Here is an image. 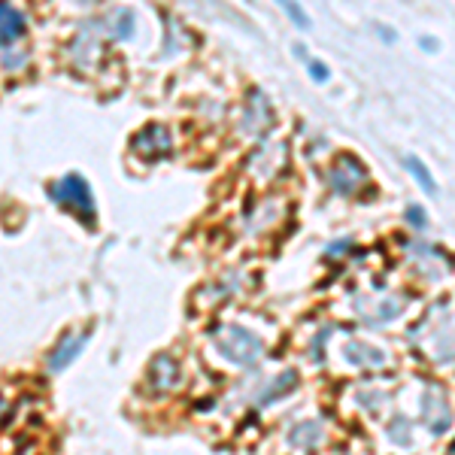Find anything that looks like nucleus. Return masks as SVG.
Instances as JSON below:
<instances>
[{
  "label": "nucleus",
  "mask_w": 455,
  "mask_h": 455,
  "mask_svg": "<svg viewBox=\"0 0 455 455\" xmlns=\"http://www.w3.org/2000/svg\"><path fill=\"white\" fill-rule=\"evenodd\" d=\"M49 191H52L55 200H64V203H73V207H79V210L88 215V219L95 215V203H91V188H88V182L79 176V173L64 176L61 182H55Z\"/></svg>",
  "instance_id": "nucleus-1"
},
{
  "label": "nucleus",
  "mask_w": 455,
  "mask_h": 455,
  "mask_svg": "<svg viewBox=\"0 0 455 455\" xmlns=\"http://www.w3.org/2000/svg\"><path fill=\"white\" fill-rule=\"evenodd\" d=\"M25 33V18L16 6L0 4V40H16Z\"/></svg>",
  "instance_id": "nucleus-2"
},
{
  "label": "nucleus",
  "mask_w": 455,
  "mask_h": 455,
  "mask_svg": "<svg viewBox=\"0 0 455 455\" xmlns=\"http://www.w3.org/2000/svg\"><path fill=\"white\" fill-rule=\"evenodd\" d=\"M82 343H85V334H82V337H70V340H64V346H61V349H58V352H55V355L49 358L52 370H61L64 364H70L76 352L82 349Z\"/></svg>",
  "instance_id": "nucleus-3"
},
{
  "label": "nucleus",
  "mask_w": 455,
  "mask_h": 455,
  "mask_svg": "<svg viewBox=\"0 0 455 455\" xmlns=\"http://www.w3.org/2000/svg\"><path fill=\"white\" fill-rule=\"evenodd\" d=\"M407 167L413 170V176H416V182H419V186H422V188L428 191V195H434V191H437V182L431 179V173H428V167H425L422 161H419V158H413V155L407 158Z\"/></svg>",
  "instance_id": "nucleus-4"
},
{
  "label": "nucleus",
  "mask_w": 455,
  "mask_h": 455,
  "mask_svg": "<svg viewBox=\"0 0 455 455\" xmlns=\"http://www.w3.org/2000/svg\"><path fill=\"white\" fill-rule=\"evenodd\" d=\"M286 13H289V16L294 18V21H301L304 28H310V18L304 16V9H301V6H291V4H286Z\"/></svg>",
  "instance_id": "nucleus-5"
},
{
  "label": "nucleus",
  "mask_w": 455,
  "mask_h": 455,
  "mask_svg": "<svg viewBox=\"0 0 455 455\" xmlns=\"http://www.w3.org/2000/svg\"><path fill=\"white\" fill-rule=\"evenodd\" d=\"M310 70H313V79H316V82H325V79H328V67L325 64H310Z\"/></svg>",
  "instance_id": "nucleus-6"
},
{
  "label": "nucleus",
  "mask_w": 455,
  "mask_h": 455,
  "mask_svg": "<svg viewBox=\"0 0 455 455\" xmlns=\"http://www.w3.org/2000/svg\"><path fill=\"white\" fill-rule=\"evenodd\" d=\"M407 215H410V219H413V225H425V213H422V210L410 207V210H407Z\"/></svg>",
  "instance_id": "nucleus-7"
}]
</instances>
